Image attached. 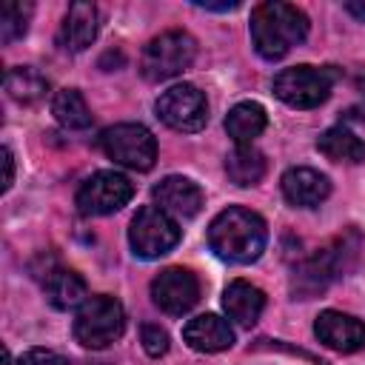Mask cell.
I'll return each instance as SVG.
<instances>
[{
	"mask_svg": "<svg viewBox=\"0 0 365 365\" xmlns=\"http://www.w3.org/2000/svg\"><path fill=\"white\" fill-rule=\"evenodd\" d=\"M265 242H268L265 220L242 205H228L208 225V245L225 262H237V265L254 262L265 251Z\"/></svg>",
	"mask_w": 365,
	"mask_h": 365,
	"instance_id": "1",
	"label": "cell"
},
{
	"mask_svg": "<svg viewBox=\"0 0 365 365\" xmlns=\"http://www.w3.org/2000/svg\"><path fill=\"white\" fill-rule=\"evenodd\" d=\"M308 34V17L302 9L279 0L259 3L251 11V43L259 57L279 60Z\"/></svg>",
	"mask_w": 365,
	"mask_h": 365,
	"instance_id": "2",
	"label": "cell"
},
{
	"mask_svg": "<svg viewBox=\"0 0 365 365\" xmlns=\"http://www.w3.org/2000/svg\"><path fill=\"white\" fill-rule=\"evenodd\" d=\"M356 257H359V234L356 231H345V234L334 237L328 245L317 248V254L308 257L299 268H294V279H291L294 297L308 299V297L322 294L339 274L354 268Z\"/></svg>",
	"mask_w": 365,
	"mask_h": 365,
	"instance_id": "3",
	"label": "cell"
},
{
	"mask_svg": "<svg viewBox=\"0 0 365 365\" xmlns=\"http://www.w3.org/2000/svg\"><path fill=\"white\" fill-rule=\"evenodd\" d=\"M123 328H125V311L123 305L108 297V294H97V297H88L77 317H74V336L80 345L86 348H106L111 345L114 339L123 336Z\"/></svg>",
	"mask_w": 365,
	"mask_h": 365,
	"instance_id": "4",
	"label": "cell"
},
{
	"mask_svg": "<svg viewBox=\"0 0 365 365\" xmlns=\"http://www.w3.org/2000/svg\"><path fill=\"white\" fill-rule=\"evenodd\" d=\"M194 54H197V43H194L191 34L163 31L160 37H154L145 46V51L140 57V71H143L145 80L160 83V80L182 74L194 63Z\"/></svg>",
	"mask_w": 365,
	"mask_h": 365,
	"instance_id": "5",
	"label": "cell"
},
{
	"mask_svg": "<svg viewBox=\"0 0 365 365\" xmlns=\"http://www.w3.org/2000/svg\"><path fill=\"white\" fill-rule=\"evenodd\" d=\"M100 148L106 157L134 171H148L157 160V140L140 123H117L106 128L100 134Z\"/></svg>",
	"mask_w": 365,
	"mask_h": 365,
	"instance_id": "6",
	"label": "cell"
},
{
	"mask_svg": "<svg viewBox=\"0 0 365 365\" xmlns=\"http://www.w3.org/2000/svg\"><path fill=\"white\" fill-rule=\"evenodd\" d=\"M336 74L317 66H291L274 77V94L294 108H314L328 100Z\"/></svg>",
	"mask_w": 365,
	"mask_h": 365,
	"instance_id": "7",
	"label": "cell"
},
{
	"mask_svg": "<svg viewBox=\"0 0 365 365\" xmlns=\"http://www.w3.org/2000/svg\"><path fill=\"white\" fill-rule=\"evenodd\" d=\"M128 242L134 248L137 257L143 259H157L163 254H168L177 242H180V225L177 220L163 211L160 205H145L137 211V217L131 220L128 228Z\"/></svg>",
	"mask_w": 365,
	"mask_h": 365,
	"instance_id": "8",
	"label": "cell"
},
{
	"mask_svg": "<svg viewBox=\"0 0 365 365\" xmlns=\"http://www.w3.org/2000/svg\"><path fill=\"white\" fill-rule=\"evenodd\" d=\"M154 108H157V117L174 131L191 134V131H200L208 120L205 94L191 83H180V86H171L168 91H163Z\"/></svg>",
	"mask_w": 365,
	"mask_h": 365,
	"instance_id": "9",
	"label": "cell"
},
{
	"mask_svg": "<svg viewBox=\"0 0 365 365\" xmlns=\"http://www.w3.org/2000/svg\"><path fill=\"white\" fill-rule=\"evenodd\" d=\"M134 194V185L120 171H97L77 188V208L86 217H103L120 211Z\"/></svg>",
	"mask_w": 365,
	"mask_h": 365,
	"instance_id": "10",
	"label": "cell"
},
{
	"mask_svg": "<svg viewBox=\"0 0 365 365\" xmlns=\"http://www.w3.org/2000/svg\"><path fill=\"white\" fill-rule=\"evenodd\" d=\"M151 299L160 311L180 317L185 311H191L200 299V279L188 271V268H165L154 277L151 282Z\"/></svg>",
	"mask_w": 365,
	"mask_h": 365,
	"instance_id": "11",
	"label": "cell"
},
{
	"mask_svg": "<svg viewBox=\"0 0 365 365\" xmlns=\"http://www.w3.org/2000/svg\"><path fill=\"white\" fill-rule=\"evenodd\" d=\"M314 334L319 342L342 354H354L365 348V322L342 311H322L314 322Z\"/></svg>",
	"mask_w": 365,
	"mask_h": 365,
	"instance_id": "12",
	"label": "cell"
},
{
	"mask_svg": "<svg viewBox=\"0 0 365 365\" xmlns=\"http://www.w3.org/2000/svg\"><path fill=\"white\" fill-rule=\"evenodd\" d=\"M151 194L160 202V208L174 214V217H194L202 208V188L194 180L180 177V174L160 180Z\"/></svg>",
	"mask_w": 365,
	"mask_h": 365,
	"instance_id": "13",
	"label": "cell"
},
{
	"mask_svg": "<svg viewBox=\"0 0 365 365\" xmlns=\"http://www.w3.org/2000/svg\"><path fill=\"white\" fill-rule=\"evenodd\" d=\"M282 194L297 208H314L331 194V182L325 174L299 165V168H288L282 174Z\"/></svg>",
	"mask_w": 365,
	"mask_h": 365,
	"instance_id": "14",
	"label": "cell"
},
{
	"mask_svg": "<svg viewBox=\"0 0 365 365\" xmlns=\"http://www.w3.org/2000/svg\"><path fill=\"white\" fill-rule=\"evenodd\" d=\"M182 339H185L194 351L217 354V351L231 348L234 331H231V325H228L222 317H217V314H200V317H194V319L185 322Z\"/></svg>",
	"mask_w": 365,
	"mask_h": 365,
	"instance_id": "15",
	"label": "cell"
},
{
	"mask_svg": "<svg viewBox=\"0 0 365 365\" xmlns=\"http://www.w3.org/2000/svg\"><path fill=\"white\" fill-rule=\"evenodd\" d=\"M97 37V6L94 3H71L63 26H60V46L66 51H83Z\"/></svg>",
	"mask_w": 365,
	"mask_h": 365,
	"instance_id": "16",
	"label": "cell"
},
{
	"mask_svg": "<svg viewBox=\"0 0 365 365\" xmlns=\"http://www.w3.org/2000/svg\"><path fill=\"white\" fill-rule=\"evenodd\" d=\"M222 308H225L228 319H234L242 328H251L265 308V294L245 279H234L222 291Z\"/></svg>",
	"mask_w": 365,
	"mask_h": 365,
	"instance_id": "17",
	"label": "cell"
},
{
	"mask_svg": "<svg viewBox=\"0 0 365 365\" xmlns=\"http://www.w3.org/2000/svg\"><path fill=\"white\" fill-rule=\"evenodd\" d=\"M43 294L46 299L57 308V311H68V308H77L83 305L88 297H86V279L71 271V268H48L46 277H43Z\"/></svg>",
	"mask_w": 365,
	"mask_h": 365,
	"instance_id": "18",
	"label": "cell"
},
{
	"mask_svg": "<svg viewBox=\"0 0 365 365\" xmlns=\"http://www.w3.org/2000/svg\"><path fill=\"white\" fill-rule=\"evenodd\" d=\"M268 117L259 103H237L225 117V131L237 145H248L254 137L262 134Z\"/></svg>",
	"mask_w": 365,
	"mask_h": 365,
	"instance_id": "19",
	"label": "cell"
},
{
	"mask_svg": "<svg viewBox=\"0 0 365 365\" xmlns=\"http://www.w3.org/2000/svg\"><path fill=\"white\" fill-rule=\"evenodd\" d=\"M225 174L234 185H257L265 177V157L254 145H237L225 157Z\"/></svg>",
	"mask_w": 365,
	"mask_h": 365,
	"instance_id": "20",
	"label": "cell"
},
{
	"mask_svg": "<svg viewBox=\"0 0 365 365\" xmlns=\"http://www.w3.org/2000/svg\"><path fill=\"white\" fill-rule=\"evenodd\" d=\"M317 148L328 157V160H334V163H362L365 160V143L354 134V131H348V128H342V125H336V128H328L319 140H317Z\"/></svg>",
	"mask_w": 365,
	"mask_h": 365,
	"instance_id": "21",
	"label": "cell"
},
{
	"mask_svg": "<svg viewBox=\"0 0 365 365\" xmlns=\"http://www.w3.org/2000/svg\"><path fill=\"white\" fill-rule=\"evenodd\" d=\"M6 91H9L11 100L29 106V103H37L40 97H46L48 83L31 66H14V68L6 71Z\"/></svg>",
	"mask_w": 365,
	"mask_h": 365,
	"instance_id": "22",
	"label": "cell"
},
{
	"mask_svg": "<svg viewBox=\"0 0 365 365\" xmlns=\"http://www.w3.org/2000/svg\"><path fill=\"white\" fill-rule=\"evenodd\" d=\"M51 114L66 128H88L91 125V111L77 88H60L51 100Z\"/></svg>",
	"mask_w": 365,
	"mask_h": 365,
	"instance_id": "23",
	"label": "cell"
},
{
	"mask_svg": "<svg viewBox=\"0 0 365 365\" xmlns=\"http://www.w3.org/2000/svg\"><path fill=\"white\" fill-rule=\"evenodd\" d=\"M29 17H31V3H20V0L6 3L0 11V40L14 43L17 37H23L29 29Z\"/></svg>",
	"mask_w": 365,
	"mask_h": 365,
	"instance_id": "24",
	"label": "cell"
},
{
	"mask_svg": "<svg viewBox=\"0 0 365 365\" xmlns=\"http://www.w3.org/2000/svg\"><path fill=\"white\" fill-rule=\"evenodd\" d=\"M140 339H143V348L148 356H163L168 351V334H165V328H160L154 322H145L140 328Z\"/></svg>",
	"mask_w": 365,
	"mask_h": 365,
	"instance_id": "25",
	"label": "cell"
},
{
	"mask_svg": "<svg viewBox=\"0 0 365 365\" xmlns=\"http://www.w3.org/2000/svg\"><path fill=\"white\" fill-rule=\"evenodd\" d=\"M17 365H68V359L57 351H48V348H29Z\"/></svg>",
	"mask_w": 365,
	"mask_h": 365,
	"instance_id": "26",
	"label": "cell"
},
{
	"mask_svg": "<svg viewBox=\"0 0 365 365\" xmlns=\"http://www.w3.org/2000/svg\"><path fill=\"white\" fill-rule=\"evenodd\" d=\"M3 168H6V174H3V191H9L11 182H14V157H11L9 148H3Z\"/></svg>",
	"mask_w": 365,
	"mask_h": 365,
	"instance_id": "27",
	"label": "cell"
},
{
	"mask_svg": "<svg viewBox=\"0 0 365 365\" xmlns=\"http://www.w3.org/2000/svg\"><path fill=\"white\" fill-rule=\"evenodd\" d=\"M348 120H362L365 123V103L362 106H354V108H348V114H345Z\"/></svg>",
	"mask_w": 365,
	"mask_h": 365,
	"instance_id": "28",
	"label": "cell"
},
{
	"mask_svg": "<svg viewBox=\"0 0 365 365\" xmlns=\"http://www.w3.org/2000/svg\"><path fill=\"white\" fill-rule=\"evenodd\" d=\"M345 9H348L351 14H356L359 20H365V3H345Z\"/></svg>",
	"mask_w": 365,
	"mask_h": 365,
	"instance_id": "29",
	"label": "cell"
}]
</instances>
